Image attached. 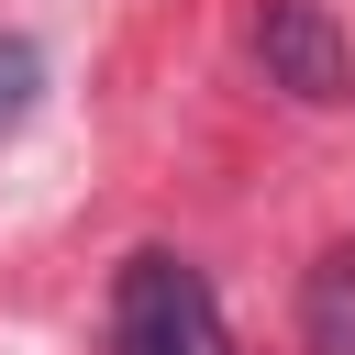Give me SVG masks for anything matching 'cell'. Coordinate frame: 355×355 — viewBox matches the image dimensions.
Returning a JSON list of instances; mask_svg holds the SVG:
<instances>
[{"label":"cell","instance_id":"cell-1","mask_svg":"<svg viewBox=\"0 0 355 355\" xmlns=\"http://www.w3.org/2000/svg\"><path fill=\"white\" fill-rule=\"evenodd\" d=\"M111 344L122 355H233L211 277L189 255H166V244L122 255V277H111Z\"/></svg>","mask_w":355,"mask_h":355},{"label":"cell","instance_id":"cell-2","mask_svg":"<svg viewBox=\"0 0 355 355\" xmlns=\"http://www.w3.org/2000/svg\"><path fill=\"white\" fill-rule=\"evenodd\" d=\"M255 55H266V78H277L288 100H311V111L355 100V55H344V22H333L322 0H266V11H255Z\"/></svg>","mask_w":355,"mask_h":355},{"label":"cell","instance_id":"cell-3","mask_svg":"<svg viewBox=\"0 0 355 355\" xmlns=\"http://www.w3.org/2000/svg\"><path fill=\"white\" fill-rule=\"evenodd\" d=\"M300 322H311V355H355V255H322L311 266Z\"/></svg>","mask_w":355,"mask_h":355},{"label":"cell","instance_id":"cell-4","mask_svg":"<svg viewBox=\"0 0 355 355\" xmlns=\"http://www.w3.org/2000/svg\"><path fill=\"white\" fill-rule=\"evenodd\" d=\"M33 89H44V44H22V33H0V133L33 111Z\"/></svg>","mask_w":355,"mask_h":355}]
</instances>
